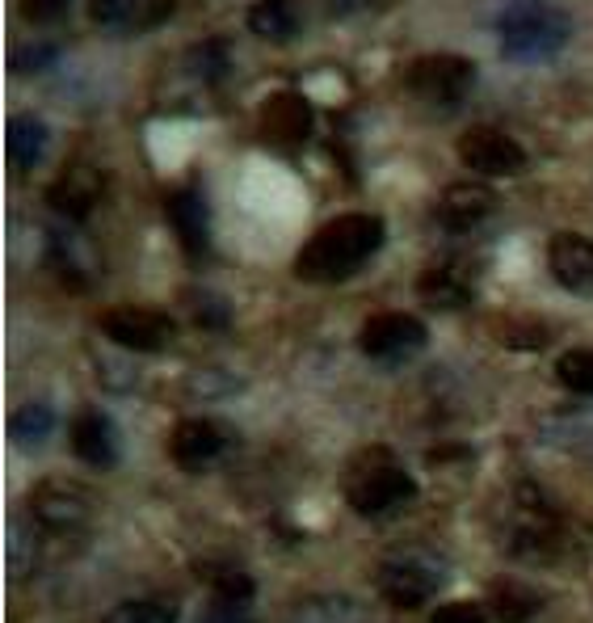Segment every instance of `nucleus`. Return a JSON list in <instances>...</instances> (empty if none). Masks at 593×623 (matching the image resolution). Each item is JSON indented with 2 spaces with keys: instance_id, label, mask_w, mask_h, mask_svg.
Returning <instances> with one entry per match:
<instances>
[{
  "instance_id": "nucleus-17",
  "label": "nucleus",
  "mask_w": 593,
  "mask_h": 623,
  "mask_svg": "<svg viewBox=\"0 0 593 623\" xmlns=\"http://www.w3.org/2000/svg\"><path fill=\"white\" fill-rule=\"evenodd\" d=\"M476 295V283H472V270L455 266V261H442V266H429L417 274V299L425 308L434 312H455V308H467Z\"/></svg>"
},
{
  "instance_id": "nucleus-3",
  "label": "nucleus",
  "mask_w": 593,
  "mask_h": 623,
  "mask_svg": "<svg viewBox=\"0 0 593 623\" xmlns=\"http://www.w3.org/2000/svg\"><path fill=\"white\" fill-rule=\"evenodd\" d=\"M501 34V51L518 64H539V59H551L572 34V22L564 9H551L543 0H526V5H514L501 13L497 22Z\"/></svg>"
},
{
  "instance_id": "nucleus-22",
  "label": "nucleus",
  "mask_w": 593,
  "mask_h": 623,
  "mask_svg": "<svg viewBox=\"0 0 593 623\" xmlns=\"http://www.w3.org/2000/svg\"><path fill=\"white\" fill-rule=\"evenodd\" d=\"M51 430H55V409L47 405V400H30V405H22L13 413V421H9L13 442H22V447H38V442H47Z\"/></svg>"
},
{
  "instance_id": "nucleus-30",
  "label": "nucleus",
  "mask_w": 593,
  "mask_h": 623,
  "mask_svg": "<svg viewBox=\"0 0 593 623\" xmlns=\"http://www.w3.org/2000/svg\"><path fill=\"white\" fill-rule=\"evenodd\" d=\"M55 55H59V47H51V43H30V47H17V55L9 59V68L22 72V76H30V72H38V68L55 64Z\"/></svg>"
},
{
  "instance_id": "nucleus-13",
  "label": "nucleus",
  "mask_w": 593,
  "mask_h": 623,
  "mask_svg": "<svg viewBox=\"0 0 593 623\" xmlns=\"http://www.w3.org/2000/svg\"><path fill=\"white\" fill-rule=\"evenodd\" d=\"M30 514L47 531H76L89 518V493L72 480H43L30 493Z\"/></svg>"
},
{
  "instance_id": "nucleus-6",
  "label": "nucleus",
  "mask_w": 593,
  "mask_h": 623,
  "mask_svg": "<svg viewBox=\"0 0 593 623\" xmlns=\"http://www.w3.org/2000/svg\"><path fill=\"white\" fill-rule=\"evenodd\" d=\"M425 341H429V333L413 312H379L362 325L358 350L371 358V363L396 367V363H408L413 354H421Z\"/></svg>"
},
{
  "instance_id": "nucleus-9",
  "label": "nucleus",
  "mask_w": 593,
  "mask_h": 623,
  "mask_svg": "<svg viewBox=\"0 0 593 623\" xmlns=\"http://www.w3.org/2000/svg\"><path fill=\"white\" fill-rule=\"evenodd\" d=\"M232 447V430L219 426L211 417H190V421H177V430L169 438V455L177 468L186 472H207L211 464H219Z\"/></svg>"
},
{
  "instance_id": "nucleus-2",
  "label": "nucleus",
  "mask_w": 593,
  "mask_h": 623,
  "mask_svg": "<svg viewBox=\"0 0 593 623\" xmlns=\"http://www.w3.org/2000/svg\"><path fill=\"white\" fill-rule=\"evenodd\" d=\"M341 493L354 514L375 518V514L404 506V501H413L417 480L408 476V468L387 447H362L341 472Z\"/></svg>"
},
{
  "instance_id": "nucleus-31",
  "label": "nucleus",
  "mask_w": 593,
  "mask_h": 623,
  "mask_svg": "<svg viewBox=\"0 0 593 623\" xmlns=\"http://www.w3.org/2000/svg\"><path fill=\"white\" fill-rule=\"evenodd\" d=\"M429 623H488V611L480 602H442V607L429 615Z\"/></svg>"
},
{
  "instance_id": "nucleus-34",
  "label": "nucleus",
  "mask_w": 593,
  "mask_h": 623,
  "mask_svg": "<svg viewBox=\"0 0 593 623\" xmlns=\"http://www.w3.org/2000/svg\"><path fill=\"white\" fill-rule=\"evenodd\" d=\"M509 346H526V350H539L547 346V329L535 325V320H526V325H518V333H505Z\"/></svg>"
},
{
  "instance_id": "nucleus-11",
  "label": "nucleus",
  "mask_w": 593,
  "mask_h": 623,
  "mask_svg": "<svg viewBox=\"0 0 593 623\" xmlns=\"http://www.w3.org/2000/svg\"><path fill=\"white\" fill-rule=\"evenodd\" d=\"M101 194H106V177H101V169L85 165V160H72V165L55 177V186L47 190V207L55 215L72 219V224H80V219L93 215V207L101 203Z\"/></svg>"
},
{
  "instance_id": "nucleus-35",
  "label": "nucleus",
  "mask_w": 593,
  "mask_h": 623,
  "mask_svg": "<svg viewBox=\"0 0 593 623\" xmlns=\"http://www.w3.org/2000/svg\"><path fill=\"white\" fill-rule=\"evenodd\" d=\"M324 5H329L337 17H350V13H358L366 5V0H324Z\"/></svg>"
},
{
  "instance_id": "nucleus-29",
  "label": "nucleus",
  "mask_w": 593,
  "mask_h": 623,
  "mask_svg": "<svg viewBox=\"0 0 593 623\" xmlns=\"http://www.w3.org/2000/svg\"><path fill=\"white\" fill-rule=\"evenodd\" d=\"M186 308H190V316L198 320L202 329H223V325H228V316H232V308L223 304L219 295H202V291L186 295Z\"/></svg>"
},
{
  "instance_id": "nucleus-23",
  "label": "nucleus",
  "mask_w": 593,
  "mask_h": 623,
  "mask_svg": "<svg viewBox=\"0 0 593 623\" xmlns=\"http://www.w3.org/2000/svg\"><path fill=\"white\" fill-rule=\"evenodd\" d=\"M101 623H177V607L169 598H131L118 602Z\"/></svg>"
},
{
  "instance_id": "nucleus-4",
  "label": "nucleus",
  "mask_w": 593,
  "mask_h": 623,
  "mask_svg": "<svg viewBox=\"0 0 593 623\" xmlns=\"http://www.w3.org/2000/svg\"><path fill=\"white\" fill-rule=\"evenodd\" d=\"M446 581V565L438 552H425V548H400L392 552L379 565L375 573V586L383 594V602H392V607H404L413 611L421 602H429Z\"/></svg>"
},
{
  "instance_id": "nucleus-32",
  "label": "nucleus",
  "mask_w": 593,
  "mask_h": 623,
  "mask_svg": "<svg viewBox=\"0 0 593 623\" xmlns=\"http://www.w3.org/2000/svg\"><path fill=\"white\" fill-rule=\"evenodd\" d=\"M198 623H257V619L249 611V602H223V598H215L211 607L198 615Z\"/></svg>"
},
{
  "instance_id": "nucleus-24",
  "label": "nucleus",
  "mask_w": 593,
  "mask_h": 623,
  "mask_svg": "<svg viewBox=\"0 0 593 623\" xmlns=\"http://www.w3.org/2000/svg\"><path fill=\"white\" fill-rule=\"evenodd\" d=\"M286 623H362V615L350 598H308Z\"/></svg>"
},
{
  "instance_id": "nucleus-19",
  "label": "nucleus",
  "mask_w": 593,
  "mask_h": 623,
  "mask_svg": "<svg viewBox=\"0 0 593 623\" xmlns=\"http://www.w3.org/2000/svg\"><path fill=\"white\" fill-rule=\"evenodd\" d=\"M249 30L265 43H291L303 30V17L295 0H253L249 5Z\"/></svg>"
},
{
  "instance_id": "nucleus-12",
  "label": "nucleus",
  "mask_w": 593,
  "mask_h": 623,
  "mask_svg": "<svg viewBox=\"0 0 593 623\" xmlns=\"http://www.w3.org/2000/svg\"><path fill=\"white\" fill-rule=\"evenodd\" d=\"M173 0H89V22L101 34H148L173 17Z\"/></svg>"
},
{
  "instance_id": "nucleus-28",
  "label": "nucleus",
  "mask_w": 593,
  "mask_h": 623,
  "mask_svg": "<svg viewBox=\"0 0 593 623\" xmlns=\"http://www.w3.org/2000/svg\"><path fill=\"white\" fill-rule=\"evenodd\" d=\"M228 38H207L202 47H194V55H190V68L198 72V76H207V80H219L223 76V68H228Z\"/></svg>"
},
{
  "instance_id": "nucleus-14",
  "label": "nucleus",
  "mask_w": 593,
  "mask_h": 623,
  "mask_svg": "<svg viewBox=\"0 0 593 623\" xmlns=\"http://www.w3.org/2000/svg\"><path fill=\"white\" fill-rule=\"evenodd\" d=\"M547 266L564 291L589 295L593 291V240L581 232H556L547 240Z\"/></svg>"
},
{
  "instance_id": "nucleus-18",
  "label": "nucleus",
  "mask_w": 593,
  "mask_h": 623,
  "mask_svg": "<svg viewBox=\"0 0 593 623\" xmlns=\"http://www.w3.org/2000/svg\"><path fill=\"white\" fill-rule=\"evenodd\" d=\"M497 207V194L480 186V182H455L451 190L442 194V203H438V224L446 232H472L480 228L488 215H493Z\"/></svg>"
},
{
  "instance_id": "nucleus-5",
  "label": "nucleus",
  "mask_w": 593,
  "mask_h": 623,
  "mask_svg": "<svg viewBox=\"0 0 593 623\" xmlns=\"http://www.w3.org/2000/svg\"><path fill=\"white\" fill-rule=\"evenodd\" d=\"M408 93L425 106H455L476 85V64L463 55H421L404 76Z\"/></svg>"
},
{
  "instance_id": "nucleus-26",
  "label": "nucleus",
  "mask_w": 593,
  "mask_h": 623,
  "mask_svg": "<svg viewBox=\"0 0 593 623\" xmlns=\"http://www.w3.org/2000/svg\"><path fill=\"white\" fill-rule=\"evenodd\" d=\"M202 577H207V586L215 598L223 602H249L253 598V577L244 569H232V565H215V569H202Z\"/></svg>"
},
{
  "instance_id": "nucleus-1",
  "label": "nucleus",
  "mask_w": 593,
  "mask_h": 623,
  "mask_svg": "<svg viewBox=\"0 0 593 623\" xmlns=\"http://www.w3.org/2000/svg\"><path fill=\"white\" fill-rule=\"evenodd\" d=\"M383 245V219L366 215V211H350L329 219L308 245L295 257V274L303 283L329 287V283H345L350 274H358L366 261H371Z\"/></svg>"
},
{
  "instance_id": "nucleus-16",
  "label": "nucleus",
  "mask_w": 593,
  "mask_h": 623,
  "mask_svg": "<svg viewBox=\"0 0 593 623\" xmlns=\"http://www.w3.org/2000/svg\"><path fill=\"white\" fill-rule=\"evenodd\" d=\"M72 451L80 464L110 472L118 464V430L101 409H80L72 421Z\"/></svg>"
},
{
  "instance_id": "nucleus-27",
  "label": "nucleus",
  "mask_w": 593,
  "mask_h": 623,
  "mask_svg": "<svg viewBox=\"0 0 593 623\" xmlns=\"http://www.w3.org/2000/svg\"><path fill=\"white\" fill-rule=\"evenodd\" d=\"M34 569V527L22 518H13V531H9V573L13 577H30Z\"/></svg>"
},
{
  "instance_id": "nucleus-7",
  "label": "nucleus",
  "mask_w": 593,
  "mask_h": 623,
  "mask_svg": "<svg viewBox=\"0 0 593 623\" xmlns=\"http://www.w3.org/2000/svg\"><path fill=\"white\" fill-rule=\"evenodd\" d=\"M97 325L101 333H106L114 346L122 350H135V354H156V350H165L177 325H173V316L169 312H160V308H139V304H122V308H106L97 316Z\"/></svg>"
},
{
  "instance_id": "nucleus-20",
  "label": "nucleus",
  "mask_w": 593,
  "mask_h": 623,
  "mask_svg": "<svg viewBox=\"0 0 593 623\" xmlns=\"http://www.w3.org/2000/svg\"><path fill=\"white\" fill-rule=\"evenodd\" d=\"M488 602H493V615L501 623H526L539 611V594L514 577H497L493 586H488Z\"/></svg>"
},
{
  "instance_id": "nucleus-21",
  "label": "nucleus",
  "mask_w": 593,
  "mask_h": 623,
  "mask_svg": "<svg viewBox=\"0 0 593 623\" xmlns=\"http://www.w3.org/2000/svg\"><path fill=\"white\" fill-rule=\"evenodd\" d=\"M5 144H9V160H13V169H34L38 165V156L47 152V127L38 123L34 114H17L9 131H5Z\"/></svg>"
},
{
  "instance_id": "nucleus-33",
  "label": "nucleus",
  "mask_w": 593,
  "mask_h": 623,
  "mask_svg": "<svg viewBox=\"0 0 593 623\" xmlns=\"http://www.w3.org/2000/svg\"><path fill=\"white\" fill-rule=\"evenodd\" d=\"M17 9H22L26 22L43 26V22H59L68 13V0H17Z\"/></svg>"
},
{
  "instance_id": "nucleus-15",
  "label": "nucleus",
  "mask_w": 593,
  "mask_h": 623,
  "mask_svg": "<svg viewBox=\"0 0 593 623\" xmlns=\"http://www.w3.org/2000/svg\"><path fill=\"white\" fill-rule=\"evenodd\" d=\"M165 211H169V224H173V232L181 240V249H186V257H194V261L207 257L211 253V211H207V198H202L198 190H190V186L173 190Z\"/></svg>"
},
{
  "instance_id": "nucleus-25",
  "label": "nucleus",
  "mask_w": 593,
  "mask_h": 623,
  "mask_svg": "<svg viewBox=\"0 0 593 623\" xmlns=\"http://www.w3.org/2000/svg\"><path fill=\"white\" fill-rule=\"evenodd\" d=\"M556 379L572 396H593V350H568L556 363Z\"/></svg>"
},
{
  "instance_id": "nucleus-8",
  "label": "nucleus",
  "mask_w": 593,
  "mask_h": 623,
  "mask_svg": "<svg viewBox=\"0 0 593 623\" xmlns=\"http://www.w3.org/2000/svg\"><path fill=\"white\" fill-rule=\"evenodd\" d=\"M459 160L480 177H514L526 165V148L497 127H467L459 135Z\"/></svg>"
},
{
  "instance_id": "nucleus-10",
  "label": "nucleus",
  "mask_w": 593,
  "mask_h": 623,
  "mask_svg": "<svg viewBox=\"0 0 593 623\" xmlns=\"http://www.w3.org/2000/svg\"><path fill=\"white\" fill-rule=\"evenodd\" d=\"M312 123L316 114L308 106L303 93H291V89H278L261 102V114H257V127H261V139L274 148H299L303 139L312 135Z\"/></svg>"
}]
</instances>
